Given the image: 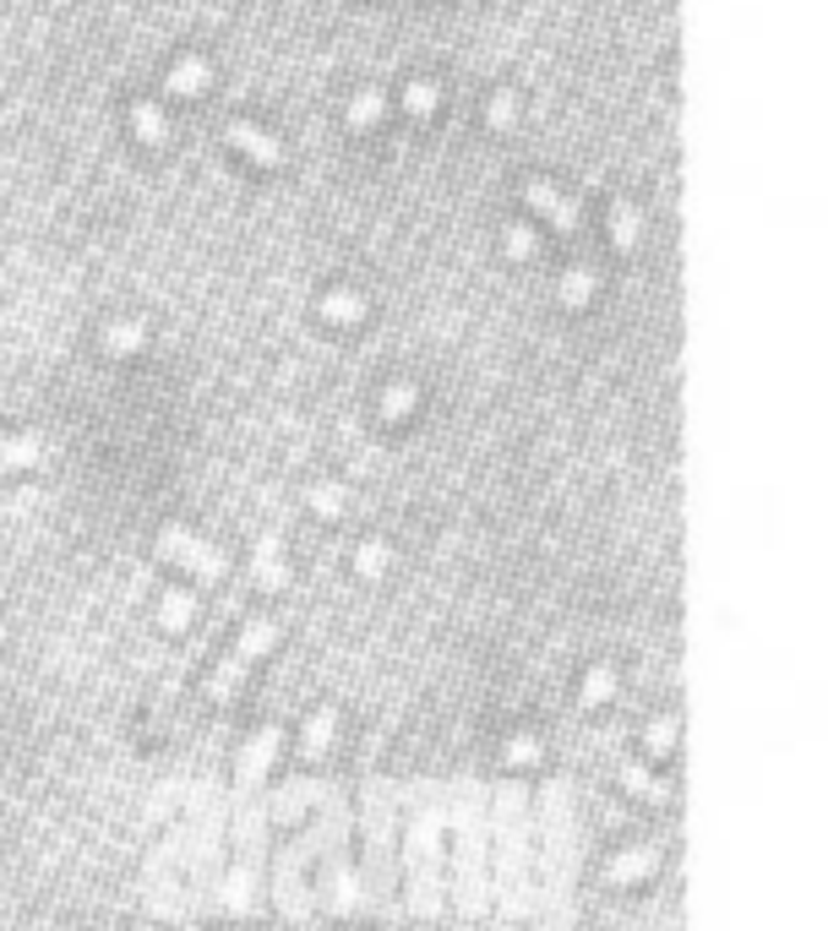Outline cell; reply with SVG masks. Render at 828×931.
<instances>
[{"label":"cell","mask_w":828,"mask_h":931,"mask_svg":"<svg viewBox=\"0 0 828 931\" xmlns=\"http://www.w3.org/2000/svg\"><path fill=\"white\" fill-rule=\"evenodd\" d=\"M159 556L175 562V567H186L197 583H224V578H229V562H224L202 534H191V529H180V524H164V529H159Z\"/></svg>","instance_id":"obj_2"},{"label":"cell","mask_w":828,"mask_h":931,"mask_svg":"<svg viewBox=\"0 0 828 931\" xmlns=\"http://www.w3.org/2000/svg\"><path fill=\"white\" fill-rule=\"evenodd\" d=\"M643 741H649V752H660V757H665V752L676 746V719H654Z\"/></svg>","instance_id":"obj_25"},{"label":"cell","mask_w":828,"mask_h":931,"mask_svg":"<svg viewBox=\"0 0 828 931\" xmlns=\"http://www.w3.org/2000/svg\"><path fill=\"white\" fill-rule=\"evenodd\" d=\"M311 513L343 518V491H338V486H311Z\"/></svg>","instance_id":"obj_23"},{"label":"cell","mask_w":828,"mask_h":931,"mask_svg":"<svg viewBox=\"0 0 828 931\" xmlns=\"http://www.w3.org/2000/svg\"><path fill=\"white\" fill-rule=\"evenodd\" d=\"M251 567H256V583H262L267 594L289 589V567H284V540H278V534H262V540H256V556H251Z\"/></svg>","instance_id":"obj_6"},{"label":"cell","mask_w":828,"mask_h":931,"mask_svg":"<svg viewBox=\"0 0 828 931\" xmlns=\"http://www.w3.org/2000/svg\"><path fill=\"white\" fill-rule=\"evenodd\" d=\"M131 131H137L142 148H164V142H170V121H164V110L148 104V99L131 104Z\"/></svg>","instance_id":"obj_10"},{"label":"cell","mask_w":828,"mask_h":931,"mask_svg":"<svg viewBox=\"0 0 828 931\" xmlns=\"http://www.w3.org/2000/svg\"><path fill=\"white\" fill-rule=\"evenodd\" d=\"M654 871H660V850H627V855H616V860L605 866V877H611L616 888L643 882V877H654Z\"/></svg>","instance_id":"obj_9"},{"label":"cell","mask_w":828,"mask_h":931,"mask_svg":"<svg viewBox=\"0 0 828 931\" xmlns=\"http://www.w3.org/2000/svg\"><path fill=\"white\" fill-rule=\"evenodd\" d=\"M148 343V332L137 327V322H115V327H104V349L110 354H137Z\"/></svg>","instance_id":"obj_19"},{"label":"cell","mask_w":828,"mask_h":931,"mask_svg":"<svg viewBox=\"0 0 828 931\" xmlns=\"http://www.w3.org/2000/svg\"><path fill=\"white\" fill-rule=\"evenodd\" d=\"M589 300H594V273H589V267H573V273H562V305L584 311Z\"/></svg>","instance_id":"obj_18"},{"label":"cell","mask_w":828,"mask_h":931,"mask_svg":"<svg viewBox=\"0 0 828 931\" xmlns=\"http://www.w3.org/2000/svg\"><path fill=\"white\" fill-rule=\"evenodd\" d=\"M622 784H627L638 801H649V806H665V801H670V790H665V784H660V779H654L643 763H622Z\"/></svg>","instance_id":"obj_13"},{"label":"cell","mask_w":828,"mask_h":931,"mask_svg":"<svg viewBox=\"0 0 828 931\" xmlns=\"http://www.w3.org/2000/svg\"><path fill=\"white\" fill-rule=\"evenodd\" d=\"M409 408H414V387H409V381H392V387L381 392V419H387V425H398Z\"/></svg>","instance_id":"obj_22"},{"label":"cell","mask_w":828,"mask_h":931,"mask_svg":"<svg viewBox=\"0 0 828 931\" xmlns=\"http://www.w3.org/2000/svg\"><path fill=\"white\" fill-rule=\"evenodd\" d=\"M354 573H360L365 583H376V578L387 573V545H381V540H365V545L354 551Z\"/></svg>","instance_id":"obj_20"},{"label":"cell","mask_w":828,"mask_h":931,"mask_svg":"<svg viewBox=\"0 0 828 931\" xmlns=\"http://www.w3.org/2000/svg\"><path fill=\"white\" fill-rule=\"evenodd\" d=\"M507 121H513V99H497L491 104V126H507Z\"/></svg>","instance_id":"obj_27"},{"label":"cell","mask_w":828,"mask_h":931,"mask_svg":"<svg viewBox=\"0 0 828 931\" xmlns=\"http://www.w3.org/2000/svg\"><path fill=\"white\" fill-rule=\"evenodd\" d=\"M437 104H442V88L437 83H409L403 88V115H414V121H426Z\"/></svg>","instance_id":"obj_17"},{"label":"cell","mask_w":828,"mask_h":931,"mask_svg":"<svg viewBox=\"0 0 828 931\" xmlns=\"http://www.w3.org/2000/svg\"><path fill=\"white\" fill-rule=\"evenodd\" d=\"M518 197H524V207H529L535 218H545L556 235H578V229H584V207H578L567 191H556L551 180H524Z\"/></svg>","instance_id":"obj_3"},{"label":"cell","mask_w":828,"mask_h":931,"mask_svg":"<svg viewBox=\"0 0 828 931\" xmlns=\"http://www.w3.org/2000/svg\"><path fill=\"white\" fill-rule=\"evenodd\" d=\"M39 457H45V446L34 436H7L0 441V463H7V469H34Z\"/></svg>","instance_id":"obj_16"},{"label":"cell","mask_w":828,"mask_h":931,"mask_svg":"<svg viewBox=\"0 0 828 931\" xmlns=\"http://www.w3.org/2000/svg\"><path fill=\"white\" fill-rule=\"evenodd\" d=\"M278 741H284V730H278V725H262V730H256V735L240 746V784H246V790H251V784H256V779L273 768V757H278Z\"/></svg>","instance_id":"obj_5"},{"label":"cell","mask_w":828,"mask_h":931,"mask_svg":"<svg viewBox=\"0 0 828 931\" xmlns=\"http://www.w3.org/2000/svg\"><path fill=\"white\" fill-rule=\"evenodd\" d=\"M316 311H322L327 322L343 327V322H360V316H365V300H360L354 289H327V294L316 300Z\"/></svg>","instance_id":"obj_11"},{"label":"cell","mask_w":828,"mask_h":931,"mask_svg":"<svg viewBox=\"0 0 828 931\" xmlns=\"http://www.w3.org/2000/svg\"><path fill=\"white\" fill-rule=\"evenodd\" d=\"M191 616H197V600H191L186 589H170V594L159 600V627H164V632H186Z\"/></svg>","instance_id":"obj_12"},{"label":"cell","mask_w":828,"mask_h":931,"mask_svg":"<svg viewBox=\"0 0 828 931\" xmlns=\"http://www.w3.org/2000/svg\"><path fill=\"white\" fill-rule=\"evenodd\" d=\"M224 142H229L246 164H256V169H278V164H284V142H278L273 131L251 126V121H224Z\"/></svg>","instance_id":"obj_4"},{"label":"cell","mask_w":828,"mask_h":931,"mask_svg":"<svg viewBox=\"0 0 828 931\" xmlns=\"http://www.w3.org/2000/svg\"><path fill=\"white\" fill-rule=\"evenodd\" d=\"M611 246L632 251L638 246V207L632 202H611Z\"/></svg>","instance_id":"obj_15"},{"label":"cell","mask_w":828,"mask_h":931,"mask_svg":"<svg viewBox=\"0 0 828 931\" xmlns=\"http://www.w3.org/2000/svg\"><path fill=\"white\" fill-rule=\"evenodd\" d=\"M381 115H387V93L371 88V93H360V99L349 104L343 121H349V131H371V126H381Z\"/></svg>","instance_id":"obj_14"},{"label":"cell","mask_w":828,"mask_h":931,"mask_svg":"<svg viewBox=\"0 0 828 931\" xmlns=\"http://www.w3.org/2000/svg\"><path fill=\"white\" fill-rule=\"evenodd\" d=\"M278 621L273 616H251L246 627H240V638H235V649L218 659V670L208 676V697L213 703H229L235 692H240V681H246V670L262 659V654H273V643H278Z\"/></svg>","instance_id":"obj_1"},{"label":"cell","mask_w":828,"mask_h":931,"mask_svg":"<svg viewBox=\"0 0 828 931\" xmlns=\"http://www.w3.org/2000/svg\"><path fill=\"white\" fill-rule=\"evenodd\" d=\"M502 757H507L513 768H529V763H540V741H535V735H513V741L502 746Z\"/></svg>","instance_id":"obj_24"},{"label":"cell","mask_w":828,"mask_h":931,"mask_svg":"<svg viewBox=\"0 0 828 931\" xmlns=\"http://www.w3.org/2000/svg\"><path fill=\"white\" fill-rule=\"evenodd\" d=\"M535 246H540V240H535V229H524V224H518V229H507V251H513V256H535Z\"/></svg>","instance_id":"obj_26"},{"label":"cell","mask_w":828,"mask_h":931,"mask_svg":"<svg viewBox=\"0 0 828 931\" xmlns=\"http://www.w3.org/2000/svg\"><path fill=\"white\" fill-rule=\"evenodd\" d=\"M333 735H338V708H316L300 730V763H322L333 752Z\"/></svg>","instance_id":"obj_7"},{"label":"cell","mask_w":828,"mask_h":931,"mask_svg":"<svg viewBox=\"0 0 828 931\" xmlns=\"http://www.w3.org/2000/svg\"><path fill=\"white\" fill-rule=\"evenodd\" d=\"M611 692H616V670H611V665H594V670L584 676V708H600Z\"/></svg>","instance_id":"obj_21"},{"label":"cell","mask_w":828,"mask_h":931,"mask_svg":"<svg viewBox=\"0 0 828 931\" xmlns=\"http://www.w3.org/2000/svg\"><path fill=\"white\" fill-rule=\"evenodd\" d=\"M208 77H213V66H208L202 55H186V61H175V66H170L164 93H175V99H197V93L208 88Z\"/></svg>","instance_id":"obj_8"}]
</instances>
